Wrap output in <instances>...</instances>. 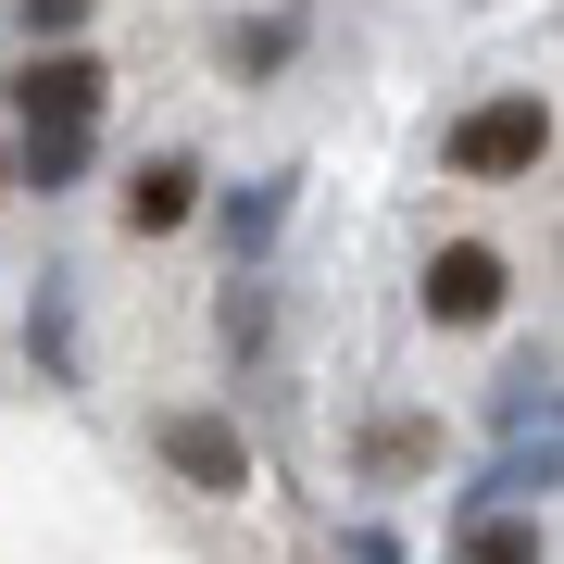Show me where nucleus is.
Here are the masks:
<instances>
[{"mask_svg":"<svg viewBox=\"0 0 564 564\" xmlns=\"http://www.w3.org/2000/svg\"><path fill=\"white\" fill-rule=\"evenodd\" d=\"M440 163H452V176H477V188H514V176H540V163H552V101H540V88H502V101L452 113Z\"/></svg>","mask_w":564,"mask_h":564,"instance_id":"nucleus-1","label":"nucleus"},{"mask_svg":"<svg viewBox=\"0 0 564 564\" xmlns=\"http://www.w3.org/2000/svg\"><path fill=\"white\" fill-rule=\"evenodd\" d=\"M151 452L176 464L202 502H239L251 489V440H239V414H214V402H176V414H151Z\"/></svg>","mask_w":564,"mask_h":564,"instance_id":"nucleus-2","label":"nucleus"},{"mask_svg":"<svg viewBox=\"0 0 564 564\" xmlns=\"http://www.w3.org/2000/svg\"><path fill=\"white\" fill-rule=\"evenodd\" d=\"M101 101H113L101 51H25V76H13V139H25V126H101Z\"/></svg>","mask_w":564,"mask_h":564,"instance_id":"nucleus-3","label":"nucleus"},{"mask_svg":"<svg viewBox=\"0 0 564 564\" xmlns=\"http://www.w3.org/2000/svg\"><path fill=\"white\" fill-rule=\"evenodd\" d=\"M502 289H514V263L489 251V239H440L414 302H426V326H489V314H502Z\"/></svg>","mask_w":564,"mask_h":564,"instance_id":"nucleus-4","label":"nucleus"},{"mask_svg":"<svg viewBox=\"0 0 564 564\" xmlns=\"http://www.w3.org/2000/svg\"><path fill=\"white\" fill-rule=\"evenodd\" d=\"M302 39H314V13H302V0H276V13H251V25H226V39H214V76H226V88H276L289 63H302Z\"/></svg>","mask_w":564,"mask_h":564,"instance_id":"nucleus-5","label":"nucleus"},{"mask_svg":"<svg viewBox=\"0 0 564 564\" xmlns=\"http://www.w3.org/2000/svg\"><path fill=\"white\" fill-rule=\"evenodd\" d=\"M202 202H214V188H202V163H188V151H151L139 176H126V239H176Z\"/></svg>","mask_w":564,"mask_h":564,"instance_id":"nucleus-6","label":"nucleus"},{"mask_svg":"<svg viewBox=\"0 0 564 564\" xmlns=\"http://www.w3.org/2000/svg\"><path fill=\"white\" fill-rule=\"evenodd\" d=\"M289 188H302V176H251V188H226V202H202V214H214V239H226V276H251V263L276 251Z\"/></svg>","mask_w":564,"mask_h":564,"instance_id":"nucleus-7","label":"nucleus"},{"mask_svg":"<svg viewBox=\"0 0 564 564\" xmlns=\"http://www.w3.org/2000/svg\"><path fill=\"white\" fill-rule=\"evenodd\" d=\"M101 163V126H25L13 139V188H39V202H63V188Z\"/></svg>","mask_w":564,"mask_h":564,"instance_id":"nucleus-8","label":"nucleus"},{"mask_svg":"<svg viewBox=\"0 0 564 564\" xmlns=\"http://www.w3.org/2000/svg\"><path fill=\"white\" fill-rule=\"evenodd\" d=\"M25 364H39V389H76V276H39V302H25Z\"/></svg>","mask_w":564,"mask_h":564,"instance_id":"nucleus-9","label":"nucleus"},{"mask_svg":"<svg viewBox=\"0 0 564 564\" xmlns=\"http://www.w3.org/2000/svg\"><path fill=\"white\" fill-rule=\"evenodd\" d=\"M214 351H226V364H263V351H276V289H263V276H226V302H214Z\"/></svg>","mask_w":564,"mask_h":564,"instance_id":"nucleus-10","label":"nucleus"},{"mask_svg":"<svg viewBox=\"0 0 564 564\" xmlns=\"http://www.w3.org/2000/svg\"><path fill=\"white\" fill-rule=\"evenodd\" d=\"M426 452H440V426H426V414H377V426H364V452H351V464H364V477L389 489V477H414Z\"/></svg>","mask_w":564,"mask_h":564,"instance_id":"nucleus-11","label":"nucleus"},{"mask_svg":"<svg viewBox=\"0 0 564 564\" xmlns=\"http://www.w3.org/2000/svg\"><path fill=\"white\" fill-rule=\"evenodd\" d=\"M452 564H540V514H464Z\"/></svg>","mask_w":564,"mask_h":564,"instance_id":"nucleus-12","label":"nucleus"},{"mask_svg":"<svg viewBox=\"0 0 564 564\" xmlns=\"http://www.w3.org/2000/svg\"><path fill=\"white\" fill-rule=\"evenodd\" d=\"M502 426H552V351H514L502 364Z\"/></svg>","mask_w":564,"mask_h":564,"instance_id":"nucleus-13","label":"nucleus"},{"mask_svg":"<svg viewBox=\"0 0 564 564\" xmlns=\"http://www.w3.org/2000/svg\"><path fill=\"white\" fill-rule=\"evenodd\" d=\"M88 13H101V0H13V25H25L39 51H76V25H88Z\"/></svg>","mask_w":564,"mask_h":564,"instance_id":"nucleus-14","label":"nucleus"},{"mask_svg":"<svg viewBox=\"0 0 564 564\" xmlns=\"http://www.w3.org/2000/svg\"><path fill=\"white\" fill-rule=\"evenodd\" d=\"M0 202H13V126H0Z\"/></svg>","mask_w":564,"mask_h":564,"instance_id":"nucleus-15","label":"nucleus"}]
</instances>
